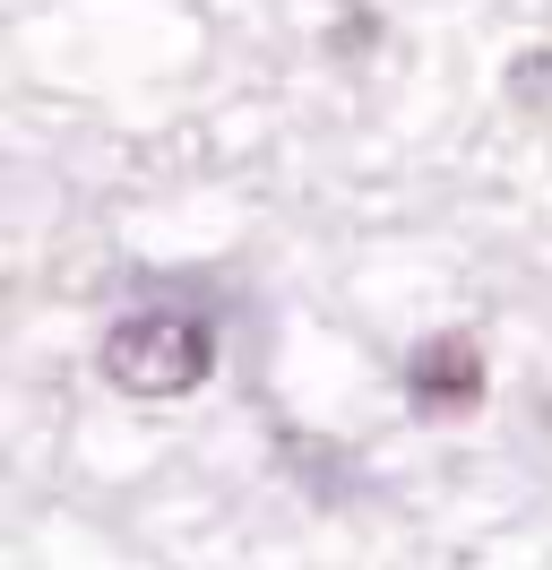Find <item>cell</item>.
I'll return each instance as SVG.
<instances>
[{
	"label": "cell",
	"instance_id": "cell-1",
	"mask_svg": "<svg viewBox=\"0 0 552 570\" xmlns=\"http://www.w3.org/2000/svg\"><path fill=\"white\" fill-rule=\"evenodd\" d=\"M96 363L121 397H190L216 372V321L190 303H147V312L103 328Z\"/></svg>",
	"mask_w": 552,
	"mask_h": 570
},
{
	"label": "cell",
	"instance_id": "cell-2",
	"mask_svg": "<svg viewBox=\"0 0 552 570\" xmlns=\"http://www.w3.org/2000/svg\"><path fill=\"white\" fill-rule=\"evenodd\" d=\"M483 390H492V363H483L475 337H423L406 355V406L414 415H432V424H448V415H475Z\"/></svg>",
	"mask_w": 552,
	"mask_h": 570
},
{
	"label": "cell",
	"instance_id": "cell-3",
	"mask_svg": "<svg viewBox=\"0 0 552 570\" xmlns=\"http://www.w3.org/2000/svg\"><path fill=\"white\" fill-rule=\"evenodd\" d=\"M510 96L526 112H552V52H518L510 61Z\"/></svg>",
	"mask_w": 552,
	"mask_h": 570
},
{
	"label": "cell",
	"instance_id": "cell-4",
	"mask_svg": "<svg viewBox=\"0 0 552 570\" xmlns=\"http://www.w3.org/2000/svg\"><path fill=\"white\" fill-rule=\"evenodd\" d=\"M328 43H337V52H363V43H372V9H354V27H337Z\"/></svg>",
	"mask_w": 552,
	"mask_h": 570
}]
</instances>
